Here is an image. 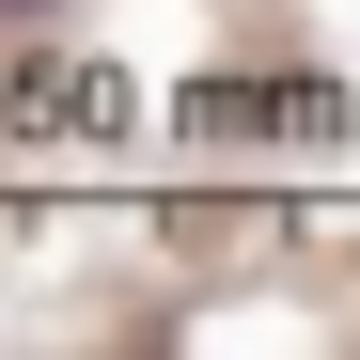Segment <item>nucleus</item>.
Here are the masks:
<instances>
[{"label": "nucleus", "mask_w": 360, "mask_h": 360, "mask_svg": "<svg viewBox=\"0 0 360 360\" xmlns=\"http://www.w3.org/2000/svg\"><path fill=\"white\" fill-rule=\"evenodd\" d=\"M32 16H63V0H0V32H32Z\"/></svg>", "instance_id": "1"}]
</instances>
